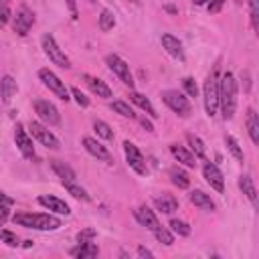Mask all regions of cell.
Segmentation results:
<instances>
[{
	"instance_id": "6da1fadb",
	"label": "cell",
	"mask_w": 259,
	"mask_h": 259,
	"mask_svg": "<svg viewBox=\"0 0 259 259\" xmlns=\"http://www.w3.org/2000/svg\"><path fill=\"white\" fill-rule=\"evenodd\" d=\"M219 109L225 121L233 119L237 109V81L229 71L219 77Z\"/></svg>"
},
{
	"instance_id": "7a4b0ae2",
	"label": "cell",
	"mask_w": 259,
	"mask_h": 259,
	"mask_svg": "<svg viewBox=\"0 0 259 259\" xmlns=\"http://www.w3.org/2000/svg\"><path fill=\"white\" fill-rule=\"evenodd\" d=\"M14 223L26 229H36V231H57L61 227V221L53 214H42V212H16Z\"/></svg>"
},
{
	"instance_id": "3957f363",
	"label": "cell",
	"mask_w": 259,
	"mask_h": 259,
	"mask_svg": "<svg viewBox=\"0 0 259 259\" xmlns=\"http://www.w3.org/2000/svg\"><path fill=\"white\" fill-rule=\"evenodd\" d=\"M204 109L208 117H212L219 109V67H214L204 81Z\"/></svg>"
},
{
	"instance_id": "277c9868",
	"label": "cell",
	"mask_w": 259,
	"mask_h": 259,
	"mask_svg": "<svg viewBox=\"0 0 259 259\" xmlns=\"http://www.w3.org/2000/svg\"><path fill=\"white\" fill-rule=\"evenodd\" d=\"M162 101H164L174 113H178L180 117H188V115H190V103H188V99H186L180 91H176V89H166V91H162Z\"/></svg>"
},
{
	"instance_id": "5b68a950",
	"label": "cell",
	"mask_w": 259,
	"mask_h": 259,
	"mask_svg": "<svg viewBox=\"0 0 259 259\" xmlns=\"http://www.w3.org/2000/svg\"><path fill=\"white\" fill-rule=\"evenodd\" d=\"M42 49H45V55H47L55 65H59V67H63V69H69V67H71L69 57L61 51V47L55 42V38H53L51 34H45V36H42Z\"/></svg>"
},
{
	"instance_id": "8992f818",
	"label": "cell",
	"mask_w": 259,
	"mask_h": 259,
	"mask_svg": "<svg viewBox=\"0 0 259 259\" xmlns=\"http://www.w3.org/2000/svg\"><path fill=\"white\" fill-rule=\"evenodd\" d=\"M34 111H36L38 119L45 125H59L61 123V115H59L57 107L47 99H36L34 101Z\"/></svg>"
},
{
	"instance_id": "52a82bcc",
	"label": "cell",
	"mask_w": 259,
	"mask_h": 259,
	"mask_svg": "<svg viewBox=\"0 0 259 259\" xmlns=\"http://www.w3.org/2000/svg\"><path fill=\"white\" fill-rule=\"evenodd\" d=\"M105 61H107L109 69L119 77V81L132 89V87H134V77H132V73H130V65H127L119 55H107Z\"/></svg>"
},
{
	"instance_id": "ba28073f",
	"label": "cell",
	"mask_w": 259,
	"mask_h": 259,
	"mask_svg": "<svg viewBox=\"0 0 259 259\" xmlns=\"http://www.w3.org/2000/svg\"><path fill=\"white\" fill-rule=\"evenodd\" d=\"M38 77H40V81L45 83V87H49L57 97H61L63 101L69 99V91H67L65 83H63L53 71H49V69H40V71H38Z\"/></svg>"
},
{
	"instance_id": "9c48e42d",
	"label": "cell",
	"mask_w": 259,
	"mask_h": 259,
	"mask_svg": "<svg viewBox=\"0 0 259 259\" xmlns=\"http://www.w3.org/2000/svg\"><path fill=\"white\" fill-rule=\"evenodd\" d=\"M123 152H125V160H127V164H130V168H132L134 172H138V174H146V172H148L146 160H144L142 152H140L130 140L123 142Z\"/></svg>"
},
{
	"instance_id": "30bf717a",
	"label": "cell",
	"mask_w": 259,
	"mask_h": 259,
	"mask_svg": "<svg viewBox=\"0 0 259 259\" xmlns=\"http://www.w3.org/2000/svg\"><path fill=\"white\" fill-rule=\"evenodd\" d=\"M32 24H34V14H32V10H28L26 6H20L18 12H16V16H14V22H12L14 32H16L18 36H26L28 30L32 28Z\"/></svg>"
},
{
	"instance_id": "8fae6325",
	"label": "cell",
	"mask_w": 259,
	"mask_h": 259,
	"mask_svg": "<svg viewBox=\"0 0 259 259\" xmlns=\"http://www.w3.org/2000/svg\"><path fill=\"white\" fill-rule=\"evenodd\" d=\"M28 130H30V134L42 144V146H47V148H59V140H57V136L51 132V130H47V125H42V123H38V121H30L28 123Z\"/></svg>"
},
{
	"instance_id": "7c38bea8",
	"label": "cell",
	"mask_w": 259,
	"mask_h": 259,
	"mask_svg": "<svg viewBox=\"0 0 259 259\" xmlns=\"http://www.w3.org/2000/svg\"><path fill=\"white\" fill-rule=\"evenodd\" d=\"M14 142H16V146H18L20 154H22L26 160H34V146H32V140L28 138L24 125H20V123H16V127H14Z\"/></svg>"
},
{
	"instance_id": "4fadbf2b",
	"label": "cell",
	"mask_w": 259,
	"mask_h": 259,
	"mask_svg": "<svg viewBox=\"0 0 259 259\" xmlns=\"http://www.w3.org/2000/svg\"><path fill=\"white\" fill-rule=\"evenodd\" d=\"M83 148L93 156V158H97V160H103V162H113V158H111V154L107 152V148L105 146H101L95 138H89V136H85L83 138Z\"/></svg>"
},
{
	"instance_id": "5bb4252c",
	"label": "cell",
	"mask_w": 259,
	"mask_h": 259,
	"mask_svg": "<svg viewBox=\"0 0 259 259\" xmlns=\"http://www.w3.org/2000/svg\"><path fill=\"white\" fill-rule=\"evenodd\" d=\"M38 204L45 206V208H49V210H53V212H57V214H65V217L71 214L69 204L63 202V200L57 198V196H51V194H42V196H38Z\"/></svg>"
},
{
	"instance_id": "9a60e30c",
	"label": "cell",
	"mask_w": 259,
	"mask_h": 259,
	"mask_svg": "<svg viewBox=\"0 0 259 259\" xmlns=\"http://www.w3.org/2000/svg\"><path fill=\"white\" fill-rule=\"evenodd\" d=\"M134 217L138 219V223H140V225H144V227H146V229H150L152 233H154L156 229H160L158 217H156V214H154V210H150L146 204L138 206V208L134 210Z\"/></svg>"
},
{
	"instance_id": "2e32d148",
	"label": "cell",
	"mask_w": 259,
	"mask_h": 259,
	"mask_svg": "<svg viewBox=\"0 0 259 259\" xmlns=\"http://www.w3.org/2000/svg\"><path fill=\"white\" fill-rule=\"evenodd\" d=\"M202 174H204V178H206V182L214 188V190H219V192H223V188H225V178H223V172L214 166V164H210V162H206L204 166H202Z\"/></svg>"
},
{
	"instance_id": "e0dca14e",
	"label": "cell",
	"mask_w": 259,
	"mask_h": 259,
	"mask_svg": "<svg viewBox=\"0 0 259 259\" xmlns=\"http://www.w3.org/2000/svg\"><path fill=\"white\" fill-rule=\"evenodd\" d=\"M170 152H172V156H174L180 164H184L186 168H194V166H196V156H194L192 152H188L184 146L170 144Z\"/></svg>"
},
{
	"instance_id": "ac0fdd59",
	"label": "cell",
	"mask_w": 259,
	"mask_h": 259,
	"mask_svg": "<svg viewBox=\"0 0 259 259\" xmlns=\"http://www.w3.org/2000/svg\"><path fill=\"white\" fill-rule=\"evenodd\" d=\"M162 47L168 51V55H172L174 59L182 61L184 59V51H182V42L172 36V34H162Z\"/></svg>"
},
{
	"instance_id": "d6986e66",
	"label": "cell",
	"mask_w": 259,
	"mask_h": 259,
	"mask_svg": "<svg viewBox=\"0 0 259 259\" xmlns=\"http://www.w3.org/2000/svg\"><path fill=\"white\" fill-rule=\"evenodd\" d=\"M71 257L75 259H87V257H97L99 255V249L97 245H93V241H87V243H79L77 247H73L69 251Z\"/></svg>"
},
{
	"instance_id": "ffe728a7",
	"label": "cell",
	"mask_w": 259,
	"mask_h": 259,
	"mask_svg": "<svg viewBox=\"0 0 259 259\" xmlns=\"http://www.w3.org/2000/svg\"><path fill=\"white\" fill-rule=\"evenodd\" d=\"M51 168H53V172L61 178V182L65 184V182H75V170L71 168V166H67L65 162H61V160H51Z\"/></svg>"
},
{
	"instance_id": "44dd1931",
	"label": "cell",
	"mask_w": 259,
	"mask_h": 259,
	"mask_svg": "<svg viewBox=\"0 0 259 259\" xmlns=\"http://www.w3.org/2000/svg\"><path fill=\"white\" fill-rule=\"evenodd\" d=\"M188 198H190V202L194 204V206H198V208H202V210H214V202H212V198L206 194V192H202V190H192L190 194H188Z\"/></svg>"
},
{
	"instance_id": "7402d4cb",
	"label": "cell",
	"mask_w": 259,
	"mask_h": 259,
	"mask_svg": "<svg viewBox=\"0 0 259 259\" xmlns=\"http://www.w3.org/2000/svg\"><path fill=\"white\" fill-rule=\"evenodd\" d=\"M239 188H241L243 194L251 200V204L257 206V188H255V182H253V178H251L249 174H243V176L239 178Z\"/></svg>"
},
{
	"instance_id": "603a6c76",
	"label": "cell",
	"mask_w": 259,
	"mask_h": 259,
	"mask_svg": "<svg viewBox=\"0 0 259 259\" xmlns=\"http://www.w3.org/2000/svg\"><path fill=\"white\" fill-rule=\"evenodd\" d=\"M154 206H156L160 212H164V214H172V212H176L178 202H176L174 196L162 194V196H156V198H154Z\"/></svg>"
},
{
	"instance_id": "cb8c5ba5",
	"label": "cell",
	"mask_w": 259,
	"mask_h": 259,
	"mask_svg": "<svg viewBox=\"0 0 259 259\" xmlns=\"http://www.w3.org/2000/svg\"><path fill=\"white\" fill-rule=\"evenodd\" d=\"M16 93V81L10 77V75H4L0 79V97L4 103H10V99L14 97Z\"/></svg>"
},
{
	"instance_id": "d4e9b609",
	"label": "cell",
	"mask_w": 259,
	"mask_h": 259,
	"mask_svg": "<svg viewBox=\"0 0 259 259\" xmlns=\"http://www.w3.org/2000/svg\"><path fill=\"white\" fill-rule=\"evenodd\" d=\"M130 101H132V103H136L140 109H144L150 117H158V113H156L154 105L150 103V99H148L146 95H142V93H138V91H130Z\"/></svg>"
},
{
	"instance_id": "484cf974",
	"label": "cell",
	"mask_w": 259,
	"mask_h": 259,
	"mask_svg": "<svg viewBox=\"0 0 259 259\" xmlns=\"http://www.w3.org/2000/svg\"><path fill=\"white\" fill-rule=\"evenodd\" d=\"M83 79L87 81V85H89V89L93 91V93H97V97H111V89L101 81V79H97V77H91V75H83Z\"/></svg>"
},
{
	"instance_id": "4316f807",
	"label": "cell",
	"mask_w": 259,
	"mask_h": 259,
	"mask_svg": "<svg viewBox=\"0 0 259 259\" xmlns=\"http://www.w3.org/2000/svg\"><path fill=\"white\" fill-rule=\"evenodd\" d=\"M247 132L251 136V142L259 144V117H257V111L253 107L247 111Z\"/></svg>"
},
{
	"instance_id": "83f0119b",
	"label": "cell",
	"mask_w": 259,
	"mask_h": 259,
	"mask_svg": "<svg viewBox=\"0 0 259 259\" xmlns=\"http://www.w3.org/2000/svg\"><path fill=\"white\" fill-rule=\"evenodd\" d=\"M186 142H188L190 150L194 152V156H198V158H204V156H206V148H204V142H202L198 136H194V134H186Z\"/></svg>"
},
{
	"instance_id": "f1b7e54d",
	"label": "cell",
	"mask_w": 259,
	"mask_h": 259,
	"mask_svg": "<svg viewBox=\"0 0 259 259\" xmlns=\"http://www.w3.org/2000/svg\"><path fill=\"white\" fill-rule=\"evenodd\" d=\"M170 180H172V184L178 186V188H188V186H190L188 174H186L184 170H180V168H172V170H170Z\"/></svg>"
},
{
	"instance_id": "f546056e",
	"label": "cell",
	"mask_w": 259,
	"mask_h": 259,
	"mask_svg": "<svg viewBox=\"0 0 259 259\" xmlns=\"http://www.w3.org/2000/svg\"><path fill=\"white\" fill-rule=\"evenodd\" d=\"M113 26H115V16H113V12L107 10V8H103L101 14H99V30L107 32V30H111Z\"/></svg>"
},
{
	"instance_id": "4dcf8cb0",
	"label": "cell",
	"mask_w": 259,
	"mask_h": 259,
	"mask_svg": "<svg viewBox=\"0 0 259 259\" xmlns=\"http://www.w3.org/2000/svg\"><path fill=\"white\" fill-rule=\"evenodd\" d=\"M111 109H113L115 113H119L121 117H130V119L136 117L134 109H132L130 103H125V101H111Z\"/></svg>"
},
{
	"instance_id": "1f68e13d",
	"label": "cell",
	"mask_w": 259,
	"mask_h": 259,
	"mask_svg": "<svg viewBox=\"0 0 259 259\" xmlns=\"http://www.w3.org/2000/svg\"><path fill=\"white\" fill-rule=\"evenodd\" d=\"M93 130H95V134H97L99 138H103V140H111V138H113V130H111L105 121H101V119H95V121H93Z\"/></svg>"
},
{
	"instance_id": "d6a6232c",
	"label": "cell",
	"mask_w": 259,
	"mask_h": 259,
	"mask_svg": "<svg viewBox=\"0 0 259 259\" xmlns=\"http://www.w3.org/2000/svg\"><path fill=\"white\" fill-rule=\"evenodd\" d=\"M225 144H227V148H229V152L237 158V160H243L245 158V154H243V150H241V146H239V142L233 138V136H225Z\"/></svg>"
},
{
	"instance_id": "836d02e7",
	"label": "cell",
	"mask_w": 259,
	"mask_h": 259,
	"mask_svg": "<svg viewBox=\"0 0 259 259\" xmlns=\"http://www.w3.org/2000/svg\"><path fill=\"white\" fill-rule=\"evenodd\" d=\"M63 186H65V188H67V192H69V194H73L75 198H79V200H89L87 190H85V188H81V186H77L75 182H65Z\"/></svg>"
},
{
	"instance_id": "e575fe53",
	"label": "cell",
	"mask_w": 259,
	"mask_h": 259,
	"mask_svg": "<svg viewBox=\"0 0 259 259\" xmlns=\"http://www.w3.org/2000/svg\"><path fill=\"white\" fill-rule=\"evenodd\" d=\"M170 227H172V231H174L176 235H180V237H188V235H190V227H188L184 221H180V219H172V221H170Z\"/></svg>"
},
{
	"instance_id": "d590c367",
	"label": "cell",
	"mask_w": 259,
	"mask_h": 259,
	"mask_svg": "<svg viewBox=\"0 0 259 259\" xmlns=\"http://www.w3.org/2000/svg\"><path fill=\"white\" fill-rule=\"evenodd\" d=\"M154 235H156V239H158L162 245H166V247H170V245L174 243V235H172L170 231L162 229V227H160V229H156V231H154Z\"/></svg>"
},
{
	"instance_id": "8d00e7d4",
	"label": "cell",
	"mask_w": 259,
	"mask_h": 259,
	"mask_svg": "<svg viewBox=\"0 0 259 259\" xmlns=\"http://www.w3.org/2000/svg\"><path fill=\"white\" fill-rule=\"evenodd\" d=\"M0 241L6 243L8 247H16V245H18V237H16L12 231H4V229L0 231Z\"/></svg>"
},
{
	"instance_id": "74e56055",
	"label": "cell",
	"mask_w": 259,
	"mask_h": 259,
	"mask_svg": "<svg viewBox=\"0 0 259 259\" xmlns=\"http://www.w3.org/2000/svg\"><path fill=\"white\" fill-rule=\"evenodd\" d=\"M182 87H184V91H186L190 97H196L198 87H196V83H194L192 77H184V79H182Z\"/></svg>"
},
{
	"instance_id": "f35d334b",
	"label": "cell",
	"mask_w": 259,
	"mask_h": 259,
	"mask_svg": "<svg viewBox=\"0 0 259 259\" xmlns=\"http://www.w3.org/2000/svg\"><path fill=\"white\" fill-rule=\"evenodd\" d=\"M71 95L75 97V101H77L81 107H87V105H89V97H85V93H83L79 87H73V89H71Z\"/></svg>"
},
{
	"instance_id": "ab89813d",
	"label": "cell",
	"mask_w": 259,
	"mask_h": 259,
	"mask_svg": "<svg viewBox=\"0 0 259 259\" xmlns=\"http://www.w3.org/2000/svg\"><path fill=\"white\" fill-rule=\"evenodd\" d=\"M93 239H95V229H91V227L77 233V241L79 243H87V241H93Z\"/></svg>"
},
{
	"instance_id": "60d3db41",
	"label": "cell",
	"mask_w": 259,
	"mask_h": 259,
	"mask_svg": "<svg viewBox=\"0 0 259 259\" xmlns=\"http://www.w3.org/2000/svg\"><path fill=\"white\" fill-rule=\"evenodd\" d=\"M249 6H251V22H253V28L257 30V16H259V0H249Z\"/></svg>"
},
{
	"instance_id": "b9f144b4",
	"label": "cell",
	"mask_w": 259,
	"mask_h": 259,
	"mask_svg": "<svg viewBox=\"0 0 259 259\" xmlns=\"http://www.w3.org/2000/svg\"><path fill=\"white\" fill-rule=\"evenodd\" d=\"M8 20H10V8L2 4V6H0V28H2Z\"/></svg>"
},
{
	"instance_id": "7bdbcfd3",
	"label": "cell",
	"mask_w": 259,
	"mask_h": 259,
	"mask_svg": "<svg viewBox=\"0 0 259 259\" xmlns=\"http://www.w3.org/2000/svg\"><path fill=\"white\" fill-rule=\"evenodd\" d=\"M65 2H67L69 10H71V18H73V20H77V18H79V12H77V2H75V0H65Z\"/></svg>"
},
{
	"instance_id": "ee69618b",
	"label": "cell",
	"mask_w": 259,
	"mask_h": 259,
	"mask_svg": "<svg viewBox=\"0 0 259 259\" xmlns=\"http://www.w3.org/2000/svg\"><path fill=\"white\" fill-rule=\"evenodd\" d=\"M223 4H225V0H212L208 4V12H219L223 8Z\"/></svg>"
},
{
	"instance_id": "f6af8a7d",
	"label": "cell",
	"mask_w": 259,
	"mask_h": 259,
	"mask_svg": "<svg viewBox=\"0 0 259 259\" xmlns=\"http://www.w3.org/2000/svg\"><path fill=\"white\" fill-rule=\"evenodd\" d=\"M6 219H8V204H2L0 202V227L4 225Z\"/></svg>"
},
{
	"instance_id": "bcb514c9",
	"label": "cell",
	"mask_w": 259,
	"mask_h": 259,
	"mask_svg": "<svg viewBox=\"0 0 259 259\" xmlns=\"http://www.w3.org/2000/svg\"><path fill=\"white\" fill-rule=\"evenodd\" d=\"M138 255L140 257H154V253L150 249H146V247H138Z\"/></svg>"
},
{
	"instance_id": "7dc6e473",
	"label": "cell",
	"mask_w": 259,
	"mask_h": 259,
	"mask_svg": "<svg viewBox=\"0 0 259 259\" xmlns=\"http://www.w3.org/2000/svg\"><path fill=\"white\" fill-rule=\"evenodd\" d=\"M0 202H2V204H8V206H10V204H12L14 200H12L10 196H6V194H4L2 190H0Z\"/></svg>"
},
{
	"instance_id": "c3c4849f",
	"label": "cell",
	"mask_w": 259,
	"mask_h": 259,
	"mask_svg": "<svg viewBox=\"0 0 259 259\" xmlns=\"http://www.w3.org/2000/svg\"><path fill=\"white\" fill-rule=\"evenodd\" d=\"M142 125H144V127H146V130H148V132H154V125H152V123H150V121H148V119H146V117H144V119H142Z\"/></svg>"
},
{
	"instance_id": "681fc988",
	"label": "cell",
	"mask_w": 259,
	"mask_h": 259,
	"mask_svg": "<svg viewBox=\"0 0 259 259\" xmlns=\"http://www.w3.org/2000/svg\"><path fill=\"white\" fill-rule=\"evenodd\" d=\"M192 2H194V4H198V6H200V4H206V2H208V0H192Z\"/></svg>"
},
{
	"instance_id": "f907efd6",
	"label": "cell",
	"mask_w": 259,
	"mask_h": 259,
	"mask_svg": "<svg viewBox=\"0 0 259 259\" xmlns=\"http://www.w3.org/2000/svg\"><path fill=\"white\" fill-rule=\"evenodd\" d=\"M4 2H6V0H0V6H2V4H4Z\"/></svg>"
},
{
	"instance_id": "816d5d0a",
	"label": "cell",
	"mask_w": 259,
	"mask_h": 259,
	"mask_svg": "<svg viewBox=\"0 0 259 259\" xmlns=\"http://www.w3.org/2000/svg\"><path fill=\"white\" fill-rule=\"evenodd\" d=\"M235 2H237V4H241V2H243V0H235Z\"/></svg>"
}]
</instances>
